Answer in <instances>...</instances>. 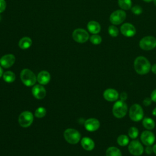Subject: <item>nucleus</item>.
Wrapping results in <instances>:
<instances>
[{"instance_id": "f257e3e1", "label": "nucleus", "mask_w": 156, "mask_h": 156, "mask_svg": "<svg viewBox=\"0 0 156 156\" xmlns=\"http://www.w3.org/2000/svg\"><path fill=\"white\" fill-rule=\"evenodd\" d=\"M134 69L136 73L140 75L147 74L151 69V65L149 60L144 56L137 57L133 63Z\"/></svg>"}, {"instance_id": "f03ea898", "label": "nucleus", "mask_w": 156, "mask_h": 156, "mask_svg": "<svg viewBox=\"0 0 156 156\" xmlns=\"http://www.w3.org/2000/svg\"><path fill=\"white\" fill-rule=\"evenodd\" d=\"M128 111L127 104L121 100L116 101L112 107V113L116 118H122L126 116Z\"/></svg>"}, {"instance_id": "7ed1b4c3", "label": "nucleus", "mask_w": 156, "mask_h": 156, "mask_svg": "<svg viewBox=\"0 0 156 156\" xmlns=\"http://www.w3.org/2000/svg\"><path fill=\"white\" fill-rule=\"evenodd\" d=\"M129 115L132 121L134 122L140 121L144 116V111L142 107L138 104H133L129 108Z\"/></svg>"}, {"instance_id": "20e7f679", "label": "nucleus", "mask_w": 156, "mask_h": 156, "mask_svg": "<svg viewBox=\"0 0 156 156\" xmlns=\"http://www.w3.org/2000/svg\"><path fill=\"white\" fill-rule=\"evenodd\" d=\"M20 77L23 83L27 87L34 85L37 81L35 74L29 69H23L20 73Z\"/></svg>"}, {"instance_id": "39448f33", "label": "nucleus", "mask_w": 156, "mask_h": 156, "mask_svg": "<svg viewBox=\"0 0 156 156\" xmlns=\"http://www.w3.org/2000/svg\"><path fill=\"white\" fill-rule=\"evenodd\" d=\"M140 48L144 51H151L156 47V38L153 36H146L139 41Z\"/></svg>"}, {"instance_id": "423d86ee", "label": "nucleus", "mask_w": 156, "mask_h": 156, "mask_svg": "<svg viewBox=\"0 0 156 156\" xmlns=\"http://www.w3.org/2000/svg\"><path fill=\"white\" fill-rule=\"evenodd\" d=\"M127 16L125 10L119 9L113 12L109 17L110 23L113 25H119L122 23Z\"/></svg>"}, {"instance_id": "0eeeda50", "label": "nucleus", "mask_w": 156, "mask_h": 156, "mask_svg": "<svg viewBox=\"0 0 156 156\" xmlns=\"http://www.w3.org/2000/svg\"><path fill=\"white\" fill-rule=\"evenodd\" d=\"M64 137L67 142L74 144L80 141V134L76 129H68L64 132Z\"/></svg>"}, {"instance_id": "6e6552de", "label": "nucleus", "mask_w": 156, "mask_h": 156, "mask_svg": "<svg viewBox=\"0 0 156 156\" xmlns=\"http://www.w3.org/2000/svg\"><path fill=\"white\" fill-rule=\"evenodd\" d=\"M128 150L132 155L134 156H140L143 154L144 147L138 140H133L129 142L128 144Z\"/></svg>"}, {"instance_id": "1a4fd4ad", "label": "nucleus", "mask_w": 156, "mask_h": 156, "mask_svg": "<svg viewBox=\"0 0 156 156\" xmlns=\"http://www.w3.org/2000/svg\"><path fill=\"white\" fill-rule=\"evenodd\" d=\"M72 36L73 40L79 43H85L90 38L88 32L82 28L75 29L73 32Z\"/></svg>"}, {"instance_id": "9d476101", "label": "nucleus", "mask_w": 156, "mask_h": 156, "mask_svg": "<svg viewBox=\"0 0 156 156\" xmlns=\"http://www.w3.org/2000/svg\"><path fill=\"white\" fill-rule=\"evenodd\" d=\"M34 116L31 112L25 111L22 112L18 118L20 125L23 127H27L30 126L33 122Z\"/></svg>"}, {"instance_id": "9b49d317", "label": "nucleus", "mask_w": 156, "mask_h": 156, "mask_svg": "<svg viewBox=\"0 0 156 156\" xmlns=\"http://www.w3.org/2000/svg\"><path fill=\"white\" fill-rule=\"evenodd\" d=\"M120 32L126 37H132L136 34V30L132 24L126 23L122 24L120 27Z\"/></svg>"}, {"instance_id": "f8f14e48", "label": "nucleus", "mask_w": 156, "mask_h": 156, "mask_svg": "<svg viewBox=\"0 0 156 156\" xmlns=\"http://www.w3.org/2000/svg\"><path fill=\"white\" fill-rule=\"evenodd\" d=\"M141 143L146 146H152L155 140V135L151 130H147L143 131L140 136Z\"/></svg>"}, {"instance_id": "ddd939ff", "label": "nucleus", "mask_w": 156, "mask_h": 156, "mask_svg": "<svg viewBox=\"0 0 156 156\" xmlns=\"http://www.w3.org/2000/svg\"><path fill=\"white\" fill-rule=\"evenodd\" d=\"M104 99L109 102L116 101L119 97V94L117 90L114 88H107L103 93Z\"/></svg>"}, {"instance_id": "4468645a", "label": "nucleus", "mask_w": 156, "mask_h": 156, "mask_svg": "<svg viewBox=\"0 0 156 156\" xmlns=\"http://www.w3.org/2000/svg\"><path fill=\"white\" fill-rule=\"evenodd\" d=\"M15 62V57L13 54H5L0 58L1 65L5 68H8L11 67Z\"/></svg>"}, {"instance_id": "2eb2a0df", "label": "nucleus", "mask_w": 156, "mask_h": 156, "mask_svg": "<svg viewBox=\"0 0 156 156\" xmlns=\"http://www.w3.org/2000/svg\"><path fill=\"white\" fill-rule=\"evenodd\" d=\"M85 129L89 132H94L97 130L100 127V122L96 118H89L87 119L84 124Z\"/></svg>"}, {"instance_id": "dca6fc26", "label": "nucleus", "mask_w": 156, "mask_h": 156, "mask_svg": "<svg viewBox=\"0 0 156 156\" xmlns=\"http://www.w3.org/2000/svg\"><path fill=\"white\" fill-rule=\"evenodd\" d=\"M32 92L34 96L38 99H43L46 94V91L44 87L41 85H35L32 88Z\"/></svg>"}, {"instance_id": "f3484780", "label": "nucleus", "mask_w": 156, "mask_h": 156, "mask_svg": "<svg viewBox=\"0 0 156 156\" xmlns=\"http://www.w3.org/2000/svg\"><path fill=\"white\" fill-rule=\"evenodd\" d=\"M37 81L41 85L47 84L51 79L50 74L46 71H42L37 76Z\"/></svg>"}, {"instance_id": "a211bd4d", "label": "nucleus", "mask_w": 156, "mask_h": 156, "mask_svg": "<svg viewBox=\"0 0 156 156\" xmlns=\"http://www.w3.org/2000/svg\"><path fill=\"white\" fill-rule=\"evenodd\" d=\"M87 29L92 34H98L101 31V25L96 21H90L87 24Z\"/></svg>"}, {"instance_id": "6ab92c4d", "label": "nucleus", "mask_w": 156, "mask_h": 156, "mask_svg": "<svg viewBox=\"0 0 156 156\" xmlns=\"http://www.w3.org/2000/svg\"><path fill=\"white\" fill-rule=\"evenodd\" d=\"M82 147L87 151H91L94 147V142L89 137H84L81 140Z\"/></svg>"}, {"instance_id": "aec40b11", "label": "nucleus", "mask_w": 156, "mask_h": 156, "mask_svg": "<svg viewBox=\"0 0 156 156\" xmlns=\"http://www.w3.org/2000/svg\"><path fill=\"white\" fill-rule=\"evenodd\" d=\"M32 44V41L30 38L28 37H24L21 38L18 43L19 47L22 49H27L29 48Z\"/></svg>"}, {"instance_id": "412c9836", "label": "nucleus", "mask_w": 156, "mask_h": 156, "mask_svg": "<svg viewBox=\"0 0 156 156\" xmlns=\"http://www.w3.org/2000/svg\"><path fill=\"white\" fill-rule=\"evenodd\" d=\"M142 124L144 127L149 130L154 129L155 126V122L154 120L149 117L144 118L142 121Z\"/></svg>"}, {"instance_id": "4be33fe9", "label": "nucleus", "mask_w": 156, "mask_h": 156, "mask_svg": "<svg viewBox=\"0 0 156 156\" xmlns=\"http://www.w3.org/2000/svg\"><path fill=\"white\" fill-rule=\"evenodd\" d=\"M106 156H122L121 151L115 146H111L107 149L105 152Z\"/></svg>"}, {"instance_id": "5701e85b", "label": "nucleus", "mask_w": 156, "mask_h": 156, "mask_svg": "<svg viewBox=\"0 0 156 156\" xmlns=\"http://www.w3.org/2000/svg\"><path fill=\"white\" fill-rule=\"evenodd\" d=\"M118 4L121 9L123 10H130L132 7L131 0H118Z\"/></svg>"}, {"instance_id": "b1692460", "label": "nucleus", "mask_w": 156, "mask_h": 156, "mask_svg": "<svg viewBox=\"0 0 156 156\" xmlns=\"http://www.w3.org/2000/svg\"><path fill=\"white\" fill-rule=\"evenodd\" d=\"M116 141L120 146H126L129 143V138L126 135L121 134L118 136Z\"/></svg>"}, {"instance_id": "393cba45", "label": "nucleus", "mask_w": 156, "mask_h": 156, "mask_svg": "<svg viewBox=\"0 0 156 156\" xmlns=\"http://www.w3.org/2000/svg\"><path fill=\"white\" fill-rule=\"evenodd\" d=\"M15 74L10 71H7L3 74V79L7 83L13 82L15 80Z\"/></svg>"}, {"instance_id": "a878e982", "label": "nucleus", "mask_w": 156, "mask_h": 156, "mask_svg": "<svg viewBox=\"0 0 156 156\" xmlns=\"http://www.w3.org/2000/svg\"><path fill=\"white\" fill-rule=\"evenodd\" d=\"M139 134L138 129L134 126L130 127L128 130V135L132 139H135Z\"/></svg>"}, {"instance_id": "bb28decb", "label": "nucleus", "mask_w": 156, "mask_h": 156, "mask_svg": "<svg viewBox=\"0 0 156 156\" xmlns=\"http://www.w3.org/2000/svg\"><path fill=\"white\" fill-rule=\"evenodd\" d=\"M108 32L111 37H116L119 35V29L115 25L112 24L108 28Z\"/></svg>"}, {"instance_id": "cd10ccee", "label": "nucleus", "mask_w": 156, "mask_h": 156, "mask_svg": "<svg viewBox=\"0 0 156 156\" xmlns=\"http://www.w3.org/2000/svg\"><path fill=\"white\" fill-rule=\"evenodd\" d=\"M89 39H90L91 43L95 45L99 44L102 42V37L98 34H93L90 37Z\"/></svg>"}, {"instance_id": "c85d7f7f", "label": "nucleus", "mask_w": 156, "mask_h": 156, "mask_svg": "<svg viewBox=\"0 0 156 156\" xmlns=\"http://www.w3.org/2000/svg\"><path fill=\"white\" fill-rule=\"evenodd\" d=\"M46 113V110L44 107H38L35 112V115L37 118H43V116H45Z\"/></svg>"}, {"instance_id": "c756f323", "label": "nucleus", "mask_w": 156, "mask_h": 156, "mask_svg": "<svg viewBox=\"0 0 156 156\" xmlns=\"http://www.w3.org/2000/svg\"><path fill=\"white\" fill-rule=\"evenodd\" d=\"M132 12L135 15H140L143 12V8L139 5H135L130 9Z\"/></svg>"}, {"instance_id": "7c9ffc66", "label": "nucleus", "mask_w": 156, "mask_h": 156, "mask_svg": "<svg viewBox=\"0 0 156 156\" xmlns=\"http://www.w3.org/2000/svg\"><path fill=\"white\" fill-rule=\"evenodd\" d=\"M6 8V2L5 0H0V13L3 12Z\"/></svg>"}, {"instance_id": "2f4dec72", "label": "nucleus", "mask_w": 156, "mask_h": 156, "mask_svg": "<svg viewBox=\"0 0 156 156\" xmlns=\"http://www.w3.org/2000/svg\"><path fill=\"white\" fill-rule=\"evenodd\" d=\"M151 103H152V100L151 98H146L143 101V104L145 106H149L151 104Z\"/></svg>"}, {"instance_id": "473e14b6", "label": "nucleus", "mask_w": 156, "mask_h": 156, "mask_svg": "<svg viewBox=\"0 0 156 156\" xmlns=\"http://www.w3.org/2000/svg\"><path fill=\"white\" fill-rule=\"evenodd\" d=\"M144 151H145V152L148 155H150L153 152L152 147H151V146H146V147L145 148Z\"/></svg>"}, {"instance_id": "72a5a7b5", "label": "nucleus", "mask_w": 156, "mask_h": 156, "mask_svg": "<svg viewBox=\"0 0 156 156\" xmlns=\"http://www.w3.org/2000/svg\"><path fill=\"white\" fill-rule=\"evenodd\" d=\"M151 99L152 101L156 102V89L154 90L151 94Z\"/></svg>"}, {"instance_id": "f704fd0d", "label": "nucleus", "mask_w": 156, "mask_h": 156, "mask_svg": "<svg viewBox=\"0 0 156 156\" xmlns=\"http://www.w3.org/2000/svg\"><path fill=\"white\" fill-rule=\"evenodd\" d=\"M120 100L122 101H125L127 99V94L125 92H122L119 94V97Z\"/></svg>"}, {"instance_id": "c9c22d12", "label": "nucleus", "mask_w": 156, "mask_h": 156, "mask_svg": "<svg viewBox=\"0 0 156 156\" xmlns=\"http://www.w3.org/2000/svg\"><path fill=\"white\" fill-rule=\"evenodd\" d=\"M151 71L154 74H156V63L152 65L151 66Z\"/></svg>"}, {"instance_id": "e433bc0d", "label": "nucleus", "mask_w": 156, "mask_h": 156, "mask_svg": "<svg viewBox=\"0 0 156 156\" xmlns=\"http://www.w3.org/2000/svg\"><path fill=\"white\" fill-rule=\"evenodd\" d=\"M152 150H153V152L156 155V144H155L152 146Z\"/></svg>"}, {"instance_id": "4c0bfd02", "label": "nucleus", "mask_w": 156, "mask_h": 156, "mask_svg": "<svg viewBox=\"0 0 156 156\" xmlns=\"http://www.w3.org/2000/svg\"><path fill=\"white\" fill-rule=\"evenodd\" d=\"M152 114L153 116H156V107H155V108L153 109V110H152Z\"/></svg>"}, {"instance_id": "58836bf2", "label": "nucleus", "mask_w": 156, "mask_h": 156, "mask_svg": "<svg viewBox=\"0 0 156 156\" xmlns=\"http://www.w3.org/2000/svg\"><path fill=\"white\" fill-rule=\"evenodd\" d=\"M2 68L0 66V77L2 76Z\"/></svg>"}, {"instance_id": "ea45409f", "label": "nucleus", "mask_w": 156, "mask_h": 156, "mask_svg": "<svg viewBox=\"0 0 156 156\" xmlns=\"http://www.w3.org/2000/svg\"><path fill=\"white\" fill-rule=\"evenodd\" d=\"M143 1L146 2H152L153 1V0H143Z\"/></svg>"}, {"instance_id": "a19ab883", "label": "nucleus", "mask_w": 156, "mask_h": 156, "mask_svg": "<svg viewBox=\"0 0 156 156\" xmlns=\"http://www.w3.org/2000/svg\"><path fill=\"white\" fill-rule=\"evenodd\" d=\"M153 2H154V5L156 6V0H153Z\"/></svg>"}, {"instance_id": "79ce46f5", "label": "nucleus", "mask_w": 156, "mask_h": 156, "mask_svg": "<svg viewBox=\"0 0 156 156\" xmlns=\"http://www.w3.org/2000/svg\"><path fill=\"white\" fill-rule=\"evenodd\" d=\"M1 15H0V21H1Z\"/></svg>"}]
</instances>
